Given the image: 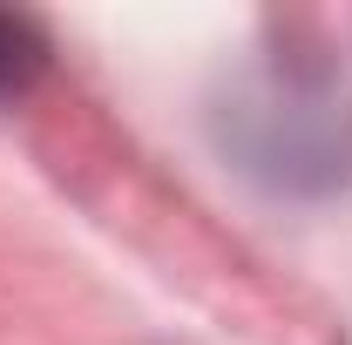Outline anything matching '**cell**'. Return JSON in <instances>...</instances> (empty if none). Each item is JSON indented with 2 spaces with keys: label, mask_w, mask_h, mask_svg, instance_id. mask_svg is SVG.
Returning <instances> with one entry per match:
<instances>
[{
  "label": "cell",
  "mask_w": 352,
  "mask_h": 345,
  "mask_svg": "<svg viewBox=\"0 0 352 345\" xmlns=\"http://www.w3.org/2000/svg\"><path fill=\"white\" fill-rule=\"evenodd\" d=\"M223 142L244 156V170L271 176L278 190H325L352 163L346 122L298 88H264L251 102H237Z\"/></svg>",
  "instance_id": "cell-1"
},
{
  "label": "cell",
  "mask_w": 352,
  "mask_h": 345,
  "mask_svg": "<svg viewBox=\"0 0 352 345\" xmlns=\"http://www.w3.org/2000/svg\"><path fill=\"white\" fill-rule=\"evenodd\" d=\"M41 75H47V34H41V21L0 7V102H21Z\"/></svg>",
  "instance_id": "cell-2"
}]
</instances>
